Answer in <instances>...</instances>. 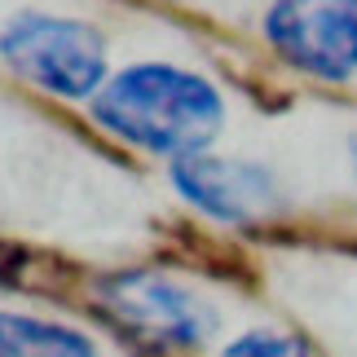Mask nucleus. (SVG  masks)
<instances>
[{
    "label": "nucleus",
    "instance_id": "obj_5",
    "mask_svg": "<svg viewBox=\"0 0 357 357\" xmlns=\"http://www.w3.org/2000/svg\"><path fill=\"white\" fill-rule=\"evenodd\" d=\"M172 185L195 203L203 216L225 225H252L278 208V185L260 163L221 159V155H185L172 163Z\"/></svg>",
    "mask_w": 357,
    "mask_h": 357
},
{
    "label": "nucleus",
    "instance_id": "obj_7",
    "mask_svg": "<svg viewBox=\"0 0 357 357\" xmlns=\"http://www.w3.org/2000/svg\"><path fill=\"white\" fill-rule=\"evenodd\" d=\"M221 357H313V353L300 344L296 335H282V331H265V326H256V331H243V335L229 340V344L221 349Z\"/></svg>",
    "mask_w": 357,
    "mask_h": 357
},
{
    "label": "nucleus",
    "instance_id": "obj_9",
    "mask_svg": "<svg viewBox=\"0 0 357 357\" xmlns=\"http://www.w3.org/2000/svg\"><path fill=\"white\" fill-rule=\"evenodd\" d=\"M0 265H5V260H0Z\"/></svg>",
    "mask_w": 357,
    "mask_h": 357
},
{
    "label": "nucleus",
    "instance_id": "obj_1",
    "mask_svg": "<svg viewBox=\"0 0 357 357\" xmlns=\"http://www.w3.org/2000/svg\"><path fill=\"white\" fill-rule=\"evenodd\" d=\"M93 119L146 155L185 159L212 146L225 123V102L212 79L168 62L123 66L93 98Z\"/></svg>",
    "mask_w": 357,
    "mask_h": 357
},
{
    "label": "nucleus",
    "instance_id": "obj_6",
    "mask_svg": "<svg viewBox=\"0 0 357 357\" xmlns=\"http://www.w3.org/2000/svg\"><path fill=\"white\" fill-rule=\"evenodd\" d=\"M0 357H98V349L66 322L0 309Z\"/></svg>",
    "mask_w": 357,
    "mask_h": 357
},
{
    "label": "nucleus",
    "instance_id": "obj_4",
    "mask_svg": "<svg viewBox=\"0 0 357 357\" xmlns=\"http://www.w3.org/2000/svg\"><path fill=\"white\" fill-rule=\"evenodd\" d=\"M102 309L132 335L159 349H203L216 331V309L168 273L128 269L102 282Z\"/></svg>",
    "mask_w": 357,
    "mask_h": 357
},
{
    "label": "nucleus",
    "instance_id": "obj_8",
    "mask_svg": "<svg viewBox=\"0 0 357 357\" xmlns=\"http://www.w3.org/2000/svg\"><path fill=\"white\" fill-rule=\"evenodd\" d=\"M353 168H357V137H353Z\"/></svg>",
    "mask_w": 357,
    "mask_h": 357
},
{
    "label": "nucleus",
    "instance_id": "obj_2",
    "mask_svg": "<svg viewBox=\"0 0 357 357\" xmlns=\"http://www.w3.org/2000/svg\"><path fill=\"white\" fill-rule=\"evenodd\" d=\"M0 62L18 79L79 102L106 84V40L98 26L45 9H22L0 22Z\"/></svg>",
    "mask_w": 357,
    "mask_h": 357
},
{
    "label": "nucleus",
    "instance_id": "obj_3",
    "mask_svg": "<svg viewBox=\"0 0 357 357\" xmlns=\"http://www.w3.org/2000/svg\"><path fill=\"white\" fill-rule=\"evenodd\" d=\"M265 40L300 75L344 84L357 75V0H273Z\"/></svg>",
    "mask_w": 357,
    "mask_h": 357
}]
</instances>
